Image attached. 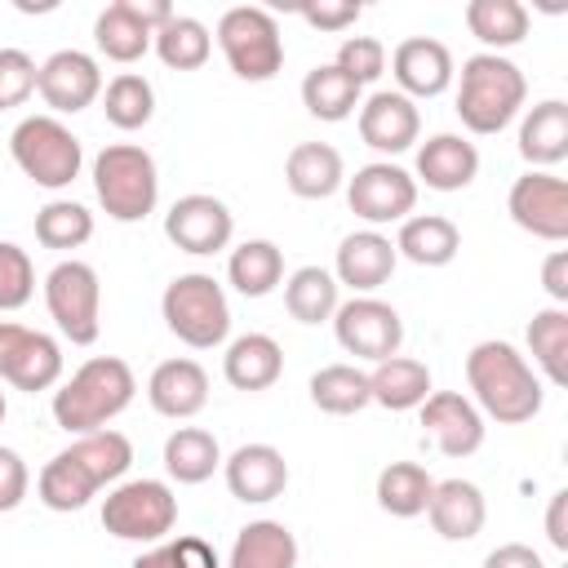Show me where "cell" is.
I'll use <instances>...</instances> for the list:
<instances>
[{
	"label": "cell",
	"instance_id": "6da1fadb",
	"mask_svg": "<svg viewBox=\"0 0 568 568\" xmlns=\"http://www.w3.org/2000/svg\"><path fill=\"white\" fill-rule=\"evenodd\" d=\"M466 382L475 390V408L501 426H524L541 413V377L528 364V355H519L510 342H475L466 355Z\"/></svg>",
	"mask_w": 568,
	"mask_h": 568
},
{
	"label": "cell",
	"instance_id": "7a4b0ae2",
	"mask_svg": "<svg viewBox=\"0 0 568 568\" xmlns=\"http://www.w3.org/2000/svg\"><path fill=\"white\" fill-rule=\"evenodd\" d=\"M138 395V377L120 355L84 359L58 390H53V422L67 435H89L115 422Z\"/></svg>",
	"mask_w": 568,
	"mask_h": 568
},
{
	"label": "cell",
	"instance_id": "3957f363",
	"mask_svg": "<svg viewBox=\"0 0 568 568\" xmlns=\"http://www.w3.org/2000/svg\"><path fill=\"white\" fill-rule=\"evenodd\" d=\"M528 98V80L524 71L501 58V53H470L462 62V84H457V115L470 133L493 138L501 133Z\"/></svg>",
	"mask_w": 568,
	"mask_h": 568
},
{
	"label": "cell",
	"instance_id": "277c9868",
	"mask_svg": "<svg viewBox=\"0 0 568 568\" xmlns=\"http://www.w3.org/2000/svg\"><path fill=\"white\" fill-rule=\"evenodd\" d=\"M93 195L106 209L111 222H142L155 213L160 200V173L146 146L138 142H111L93 160Z\"/></svg>",
	"mask_w": 568,
	"mask_h": 568
},
{
	"label": "cell",
	"instance_id": "5b68a950",
	"mask_svg": "<svg viewBox=\"0 0 568 568\" xmlns=\"http://www.w3.org/2000/svg\"><path fill=\"white\" fill-rule=\"evenodd\" d=\"M160 315H164L169 333L178 342H186L191 351H213L231 333V302H226L222 284L204 271H186V275L169 280L164 297H160Z\"/></svg>",
	"mask_w": 568,
	"mask_h": 568
},
{
	"label": "cell",
	"instance_id": "8992f818",
	"mask_svg": "<svg viewBox=\"0 0 568 568\" xmlns=\"http://www.w3.org/2000/svg\"><path fill=\"white\" fill-rule=\"evenodd\" d=\"M9 151L13 164L44 191H62L80 178L84 164V146L80 138L58 120V115H27L18 120V129L9 133Z\"/></svg>",
	"mask_w": 568,
	"mask_h": 568
},
{
	"label": "cell",
	"instance_id": "52a82bcc",
	"mask_svg": "<svg viewBox=\"0 0 568 568\" xmlns=\"http://www.w3.org/2000/svg\"><path fill=\"white\" fill-rule=\"evenodd\" d=\"M217 49H222L226 67L248 84H266L284 67L280 22L257 4H235L217 18Z\"/></svg>",
	"mask_w": 568,
	"mask_h": 568
},
{
	"label": "cell",
	"instance_id": "ba28073f",
	"mask_svg": "<svg viewBox=\"0 0 568 568\" xmlns=\"http://www.w3.org/2000/svg\"><path fill=\"white\" fill-rule=\"evenodd\" d=\"M178 524V497L164 479H124L102 501V528L120 541L155 546Z\"/></svg>",
	"mask_w": 568,
	"mask_h": 568
},
{
	"label": "cell",
	"instance_id": "9c48e42d",
	"mask_svg": "<svg viewBox=\"0 0 568 568\" xmlns=\"http://www.w3.org/2000/svg\"><path fill=\"white\" fill-rule=\"evenodd\" d=\"M44 306H49V320L58 324V333L71 346H93L98 342V333H102V284H98V271L89 262H80V257L58 262L44 275Z\"/></svg>",
	"mask_w": 568,
	"mask_h": 568
},
{
	"label": "cell",
	"instance_id": "30bf717a",
	"mask_svg": "<svg viewBox=\"0 0 568 568\" xmlns=\"http://www.w3.org/2000/svg\"><path fill=\"white\" fill-rule=\"evenodd\" d=\"M333 333H337V346L355 359H368V364H382L390 355H399V342H404V320L390 302L364 293V297H351L333 311Z\"/></svg>",
	"mask_w": 568,
	"mask_h": 568
},
{
	"label": "cell",
	"instance_id": "8fae6325",
	"mask_svg": "<svg viewBox=\"0 0 568 568\" xmlns=\"http://www.w3.org/2000/svg\"><path fill=\"white\" fill-rule=\"evenodd\" d=\"M346 204L355 217L368 222V231L404 222L417 209V182L408 169L390 164V160H373L364 169H355V178L346 182Z\"/></svg>",
	"mask_w": 568,
	"mask_h": 568
},
{
	"label": "cell",
	"instance_id": "7c38bea8",
	"mask_svg": "<svg viewBox=\"0 0 568 568\" xmlns=\"http://www.w3.org/2000/svg\"><path fill=\"white\" fill-rule=\"evenodd\" d=\"M0 382L13 390H53L62 382V346L27 324L0 320Z\"/></svg>",
	"mask_w": 568,
	"mask_h": 568
},
{
	"label": "cell",
	"instance_id": "4fadbf2b",
	"mask_svg": "<svg viewBox=\"0 0 568 568\" xmlns=\"http://www.w3.org/2000/svg\"><path fill=\"white\" fill-rule=\"evenodd\" d=\"M506 213L519 231H528L532 240L546 244H564L568 240V182L541 169H528L524 178L510 182L506 195Z\"/></svg>",
	"mask_w": 568,
	"mask_h": 568
},
{
	"label": "cell",
	"instance_id": "5bb4252c",
	"mask_svg": "<svg viewBox=\"0 0 568 568\" xmlns=\"http://www.w3.org/2000/svg\"><path fill=\"white\" fill-rule=\"evenodd\" d=\"M36 93L44 98L49 115H75L102 98V67L84 49H58L40 62Z\"/></svg>",
	"mask_w": 568,
	"mask_h": 568
},
{
	"label": "cell",
	"instance_id": "9a60e30c",
	"mask_svg": "<svg viewBox=\"0 0 568 568\" xmlns=\"http://www.w3.org/2000/svg\"><path fill=\"white\" fill-rule=\"evenodd\" d=\"M164 235L182 248V253H195V257H209V253H222L235 235V217L231 209L217 200V195H204V191H191L182 200L169 204L164 213Z\"/></svg>",
	"mask_w": 568,
	"mask_h": 568
},
{
	"label": "cell",
	"instance_id": "2e32d148",
	"mask_svg": "<svg viewBox=\"0 0 568 568\" xmlns=\"http://www.w3.org/2000/svg\"><path fill=\"white\" fill-rule=\"evenodd\" d=\"M422 426L444 457H470L484 448V413L462 390H430L422 399Z\"/></svg>",
	"mask_w": 568,
	"mask_h": 568
},
{
	"label": "cell",
	"instance_id": "e0dca14e",
	"mask_svg": "<svg viewBox=\"0 0 568 568\" xmlns=\"http://www.w3.org/2000/svg\"><path fill=\"white\" fill-rule=\"evenodd\" d=\"M422 133V111L413 98H404L399 89H377L359 102V138L364 146H373L377 155H399L417 142Z\"/></svg>",
	"mask_w": 568,
	"mask_h": 568
},
{
	"label": "cell",
	"instance_id": "ac0fdd59",
	"mask_svg": "<svg viewBox=\"0 0 568 568\" xmlns=\"http://www.w3.org/2000/svg\"><path fill=\"white\" fill-rule=\"evenodd\" d=\"M222 475H226L231 497L244 506H266V501L284 497V488H288V462L275 444H240L222 462Z\"/></svg>",
	"mask_w": 568,
	"mask_h": 568
},
{
	"label": "cell",
	"instance_id": "d6986e66",
	"mask_svg": "<svg viewBox=\"0 0 568 568\" xmlns=\"http://www.w3.org/2000/svg\"><path fill=\"white\" fill-rule=\"evenodd\" d=\"M390 71H395L399 93L413 98V102L417 98H439L453 84V75H457L448 44L435 40V36H408V40H399L395 53H390Z\"/></svg>",
	"mask_w": 568,
	"mask_h": 568
},
{
	"label": "cell",
	"instance_id": "ffe728a7",
	"mask_svg": "<svg viewBox=\"0 0 568 568\" xmlns=\"http://www.w3.org/2000/svg\"><path fill=\"white\" fill-rule=\"evenodd\" d=\"M395 262H399V253H395V240L390 235H382V231H355V235H346L337 244L333 280L346 284V288H355L364 297V293L382 288L395 275Z\"/></svg>",
	"mask_w": 568,
	"mask_h": 568
},
{
	"label": "cell",
	"instance_id": "44dd1931",
	"mask_svg": "<svg viewBox=\"0 0 568 568\" xmlns=\"http://www.w3.org/2000/svg\"><path fill=\"white\" fill-rule=\"evenodd\" d=\"M479 178V151L462 133H435L417 146V178L430 191H466Z\"/></svg>",
	"mask_w": 568,
	"mask_h": 568
},
{
	"label": "cell",
	"instance_id": "7402d4cb",
	"mask_svg": "<svg viewBox=\"0 0 568 568\" xmlns=\"http://www.w3.org/2000/svg\"><path fill=\"white\" fill-rule=\"evenodd\" d=\"M146 399L160 417L186 422L209 404V373L195 359H164L146 377Z\"/></svg>",
	"mask_w": 568,
	"mask_h": 568
},
{
	"label": "cell",
	"instance_id": "603a6c76",
	"mask_svg": "<svg viewBox=\"0 0 568 568\" xmlns=\"http://www.w3.org/2000/svg\"><path fill=\"white\" fill-rule=\"evenodd\" d=\"M426 515L444 541H470V537H479V528L488 519V501L470 479H444L430 488Z\"/></svg>",
	"mask_w": 568,
	"mask_h": 568
},
{
	"label": "cell",
	"instance_id": "cb8c5ba5",
	"mask_svg": "<svg viewBox=\"0 0 568 568\" xmlns=\"http://www.w3.org/2000/svg\"><path fill=\"white\" fill-rule=\"evenodd\" d=\"M346 182V164L342 151L328 142H297L284 160V186L297 200H328L333 191H342Z\"/></svg>",
	"mask_w": 568,
	"mask_h": 568
},
{
	"label": "cell",
	"instance_id": "d4e9b609",
	"mask_svg": "<svg viewBox=\"0 0 568 568\" xmlns=\"http://www.w3.org/2000/svg\"><path fill=\"white\" fill-rule=\"evenodd\" d=\"M395 253L413 266H448L462 253V231L444 213H408L395 235Z\"/></svg>",
	"mask_w": 568,
	"mask_h": 568
},
{
	"label": "cell",
	"instance_id": "484cf974",
	"mask_svg": "<svg viewBox=\"0 0 568 568\" xmlns=\"http://www.w3.org/2000/svg\"><path fill=\"white\" fill-rule=\"evenodd\" d=\"M519 155L550 173L559 160H568V102L546 98L537 106H528L524 124H519Z\"/></svg>",
	"mask_w": 568,
	"mask_h": 568
},
{
	"label": "cell",
	"instance_id": "4316f807",
	"mask_svg": "<svg viewBox=\"0 0 568 568\" xmlns=\"http://www.w3.org/2000/svg\"><path fill=\"white\" fill-rule=\"evenodd\" d=\"M280 373H284V351L271 333H244L222 355V377L235 390H266L280 382Z\"/></svg>",
	"mask_w": 568,
	"mask_h": 568
},
{
	"label": "cell",
	"instance_id": "83f0119b",
	"mask_svg": "<svg viewBox=\"0 0 568 568\" xmlns=\"http://www.w3.org/2000/svg\"><path fill=\"white\" fill-rule=\"evenodd\" d=\"M368 395H373V404H382L390 413L422 408V399L430 395V368L422 359H413V355H390V359L373 364Z\"/></svg>",
	"mask_w": 568,
	"mask_h": 568
},
{
	"label": "cell",
	"instance_id": "f1b7e54d",
	"mask_svg": "<svg viewBox=\"0 0 568 568\" xmlns=\"http://www.w3.org/2000/svg\"><path fill=\"white\" fill-rule=\"evenodd\" d=\"M226 568H297V537L280 519H253L235 532Z\"/></svg>",
	"mask_w": 568,
	"mask_h": 568
},
{
	"label": "cell",
	"instance_id": "f546056e",
	"mask_svg": "<svg viewBox=\"0 0 568 568\" xmlns=\"http://www.w3.org/2000/svg\"><path fill=\"white\" fill-rule=\"evenodd\" d=\"M359 102H364V89L346 71H337L333 62H320V67H311L302 75V106L315 120H328V124L351 120L359 111Z\"/></svg>",
	"mask_w": 568,
	"mask_h": 568
},
{
	"label": "cell",
	"instance_id": "4dcf8cb0",
	"mask_svg": "<svg viewBox=\"0 0 568 568\" xmlns=\"http://www.w3.org/2000/svg\"><path fill=\"white\" fill-rule=\"evenodd\" d=\"M226 280L240 297H266L284 284V253L271 240H244L226 257Z\"/></svg>",
	"mask_w": 568,
	"mask_h": 568
},
{
	"label": "cell",
	"instance_id": "1f68e13d",
	"mask_svg": "<svg viewBox=\"0 0 568 568\" xmlns=\"http://www.w3.org/2000/svg\"><path fill=\"white\" fill-rule=\"evenodd\" d=\"M217 466H222V448H217V435L213 430H204V426H178L164 439V470H169V479H178V484H204V479H213Z\"/></svg>",
	"mask_w": 568,
	"mask_h": 568
},
{
	"label": "cell",
	"instance_id": "d6a6232c",
	"mask_svg": "<svg viewBox=\"0 0 568 568\" xmlns=\"http://www.w3.org/2000/svg\"><path fill=\"white\" fill-rule=\"evenodd\" d=\"M36 497H40L49 510L71 515V510H84V506L98 497V484H93L89 470L62 448V453H53V457L40 466V475H36Z\"/></svg>",
	"mask_w": 568,
	"mask_h": 568
},
{
	"label": "cell",
	"instance_id": "836d02e7",
	"mask_svg": "<svg viewBox=\"0 0 568 568\" xmlns=\"http://www.w3.org/2000/svg\"><path fill=\"white\" fill-rule=\"evenodd\" d=\"M284 306L297 324H324L342 306V284L324 266H297L284 280Z\"/></svg>",
	"mask_w": 568,
	"mask_h": 568
},
{
	"label": "cell",
	"instance_id": "e575fe53",
	"mask_svg": "<svg viewBox=\"0 0 568 568\" xmlns=\"http://www.w3.org/2000/svg\"><path fill=\"white\" fill-rule=\"evenodd\" d=\"M466 27L484 44V53H501L528 36V9L519 0H470Z\"/></svg>",
	"mask_w": 568,
	"mask_h": 568
},
{
	"label": "cell",
	"instance_id": "d590c367",
	"mask_svg": "<svg viewBox=\"0 0 568 568\" xmlns=\"http://www.w3.org/2000/svg\"><path fill=\"white\" fill-rule=\"evenodd\" d=\"M430 488H435V479L422 462H390L377 475V506L395 519H417V515H426Z\"/></svg>",
	"mask_w": 568,
	"mask_h": 568
},
{
	"label": "cell",
	"instance_id": "8d00e7d4",
	"mask_svg": "<svg viewBox=\"0 0 568 568\" xmlns=\"http://www.w3.org/2000/svg\"><path fill=\"white\" fill-rule=\"evenodd\" d=\"M311 404L320 413H333V417H351V413H364L373 404L368 395V373L355 368V364H324L320 373H311Z\"/></svg>",
	"mask_w": 568,
	"mask_h": 568
},
{
	"label": "cell",
	"instance_id": "74e56055",
	"mask_svg": "<svg viewBox=\"0 0 568 568\" xmlns=\"http://www.w3.org/2000/svg\"><path fill=\"white\" fill-rule=\"evenodd\" d=\"M151 49H155L160 62L173 67V71H200V67L209 62V53H213V36H209V27H204L200 18L173 13V18L151 36Z\"/></svg>",
	"mask_w": 568,
	"mask_h": 568
},
{
	"label": "cell",
	"instance_id": "f35d334b",
	"mask_svg": "<svg viewBox=\"0 0 568 568\" xmlns=\"http://www.w3.org/2000/svg\"><path fill=\"white\" fill-rule=\"evenodd\" d=\"M528 351H532V368H541L550 386H568V311L564 306H546L528 320Z\"/></svg>",
	"mask_w": 568,
	"mask_h": 568
},
{
	"label": "cell",
	"instance_id": "ab89813d",
	"mask_svg": "<svg viewBox=\"0 0 568 568\" xmlns=\"http://www.w3.org/2000/svg\"><path fill=\"white\" fill-rule=\"evenodd\" d=\"M67 453L89 470V479H93L98 488L124 479V470L133 466V444H129V435L106 430V426H102V430H89V435H75V439L67 444Z\"/></svg>",
	"mask_w": 568,
	"mask_h": 568
},
{
	"label": "cell",
	"instance_id": "60d3db41",
	"mask_svg": "<svg viewBox=\"0 0 568 568\" xmlns=\"http://www.w3.org/2000/svg\"><path fill=\"white\" fill-rule=\"evenodd\" d=\"M102 115H106L115 129H124V133L146 129L151 115H155V89H151V80L138 75V71L111 75L106 89H102Z\"/></svg>",
	"mask_w": 568,
	"mask_h": 568
},
{
	"label": "cell",
	"instance_id": "b9f144b4",
	"mask_svg": "<svg viewBox=\"0 0 568 568\" xmlns=\"http://www.w3.org/2000/svg\"><path fill=\"white\" fill-rule=\"evenodd\" d=\"M93 40H98V53H102V58L124 62V67L138 62V58L151 49V31H146L138 18H129L120 0H111V4L98 13V22H93Z\"/></svg>",
	"mask_w": 568,
	"mask_h": 568
},
{
	"label": "cell",
	"instance_id": "7bdbcfd3",
	"mask_svg": "<svg viewBox=\"0 0 568 568\" xmlns=\"http://www.w3.org/2000/svg\"><path fill=\"white\" fill-rule=\"evenodd\" d=\"M36 240L44 248H58V253L80 248V244L93 240V213L84 204H75V200H49L36 213Z\"/></svg>",
	"mask_w": 568,
	"mask_h": 568
},
{
	"label": "cell",
	"instance_id": "ee69618b",
	"mask_svg": "<svg viewBox=\"0 0 568 568\" xmlns=\"http://www.w3.org/2000/svg\"><path fill=\"white\" fill-rule=\"evenodd\" d=\"M36 293V266L31 253L18 248L13 240H0V315L27 306Z\"/></svg>",
	"mask_w": 568,
	"mask_h": 568
},
{
	"label": "cell",
	"instance_id": "f6af8a7d",
	"mask_svg": "<svg viewBox=\"0 0 568 568\" xmlns=\"http://www.w3.org/2000/svg\"><path fill=\"white\" fill-rule=\"evenodd\" d=\"M333 67H337V71H346V75L364 89V84H373V80L386 71V44H382V40H373V36H346V40L337 44Z\"/></svg>",
	"mask_w": 568,
	"mask_h": 568
},
{
	"label": "cell",
	"instance_id": "bcb514c9",
	"mask_svg": "<svg viewBox=\"0 0 568 568\" xmlns=\"http://www.w3.org/2000/svg\"><path fill=\"white\" fill-rule=\"evenodd\" d=\"M36 75L40 67L27 49H0V111L22 106L36 93Z\"/></svg>",
	"mask_w": 568,
	"mask_h": 568
},
{
	"label": "cell",
	"instance_id": "7dc6e473",
	"mask_svg": "<svg viewBox=\"0 0 568 568\" xmlns=\"http://www.w3.org/2000/svg\"><path fill=\"white\" fill-rule=\"evenodd\" d=\"M359 13H364V4H355V0H311V4H302L297 9V18L306 22V27H315V31H328V36H337V31H346V27H355L359 22Z\"/></svg>",
	"mask_w": 568,
	"mask_h": 568
},
{
	"label": "cell",
	"instance_id": "c3c4849f",
	"mask_svg": "<svg viewBox=\"0 0 568 568\" xmlns=\"http://www.w3.org/2000/svg\"><path fill=\"white\" fill-rule=\"evenodd\" d=\"M27 488H31V470H27L22 453L0 444V515L18 510L27 501Z\"/></svg>",
	"mask_w": 568,
	"mask_h": 568
},
{
	"label": "cell",
	"instance_id": "681fc988",
	"mask_svg": "<svg viewBox=\"0 0 568 568\" xmlns=\"http://www.w3.org/2000/svg\"><path fill=\"white\" fill-rule=\"evenodd\" d=\"M541 288L550 293L555 306L568 302V248H555V253L541 262Z\"/></svg>",
	"mask_w": 568,
	"mask_h": 568
},
{
	"label": "cell",
	"instance_id": "f907efd6",
	"mask_svg": "<svg viewBox=\"0 0 568 568\" xmlns=\"http://www.w3.org/2000/svg\"><path fill=\"white\" fill-rule=\"evenodd\" d=\"M484 568H546V564H541V555H537L532 546H524V541H506V546L488 550Z\"/></svg>",
	"mask_w": 568,
	"mask_h": 568
},
{
	"label": "cell",
	"instance_id": "816d5d0a",
	"mask_svg": "<svg viewBox=\"0 0 568 568\" xmlns=\"http://www.w3.org/2000/svg\"><path fill=\"white\" fill-rule=\"evenodd\" d=\"M173 550H178V568H222L217 550L204 537H178Z\"/></svg>",
	"mask_w": 568,
	"mask_h": 568
},
{
	"label": "cell",
	"instance_id": "f5cc1de1",
	"mask_svg": "<svg viewBox=\"0 0 568 568\" xmlns=\"http://www.w3.org/2000/svg\"><path fill=\"white\" fill-rule=\"evenodd\" d=\"M120 4H124V13H129V18H138L151 36L173 18V4H169V0H120Z\"/></svg>",
	"mask_w": 568,
	"mask_h": 568
},
{
	"label": "cell",
	"instance_id": "db71d44e",
	"mask_svg": "<svg viewBox=\"0 0 568 568\" xmlns=\"http://www.w3.org/2000/svg\"><path fill=\"white\" fill-rule=\"evenodd\" d=\"M564 510H568V493L559 488V493H550V506H546V537H550L555 550H568V519H564Z\"/></svg>",
	"mask_w": 568,
	"mask_h": 568
},
{
	"label": "cell",
	"instance_id": "11a10c76",
	"mask_svg": "<svg viewBox=\"0 0 568 568\" xmlns=\"http://www.w3.org/2000/svg\"><path fill=\"white\" fill-rule=\"evenodd\" d=\"M133 568H178V550H173V541H155L151 550H142V555L133 559Z\"/></svg>",
	"mask_w": 568,
	"mask_h": 568
},
{
	"label": "cell",
	"instance_id": "9f6ffc18",
	"mask_svg": "<svg viewBox=\"0 0 568 568\" xmlns=\"http://www.w3.org/2000/svg\"><path fill=\"white\" fill-rule=\"evenodd\" d=\"M4 413H9V404H4V390H0V422H4Z\"/></svg>",
	"mask_w": 568,
	"mask_h": 568
}]
</instances>
